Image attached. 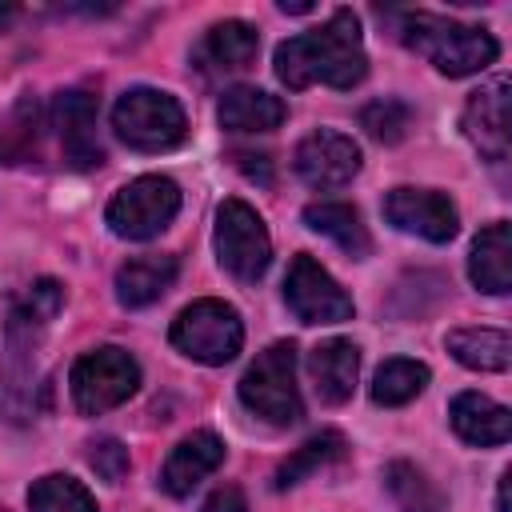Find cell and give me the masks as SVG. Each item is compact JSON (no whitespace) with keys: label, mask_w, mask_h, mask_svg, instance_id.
Listing matches in <instances>:
<instances>
[{"label":"cell","mask_w":512,"mask_h":512,"mask_svg":"<svg viewBox=\"0 0 512 512\" xmlns=\"http://www.w3.org/2000/svg\"><path fill=\"white\" fill-rule=\"evenodd\" d=\"M364 72H368V52L352 8H336L320 28H308L276 44V76L292 92L312 84L352 88L364 80Z\"/></svg>","instance_id":"cell-1"},{"label":"cell","mask_w":512,"mask_h":512,"mask_svg":"<svg viewBox=\"0 0 512 512\" xmlns=\"http://www.w3.org/2000/svg\"><path fill=\"white\" fill-rule=\"evenodd\" d=\"M396 36L412 52L432 60L444 76H476L488 64H496V56H500V44L492 40V32L436 16V12H400Z\"/></svg>","instance_id":"cell-2"},{"label":"cell","mask_w":512,"mask_h":512,"mask_svg":"<svg viewBox=\"0 0 512 512\" xmlns=\"http://www.w3.org/2000/svg\"><path fill=\"white\" fill-rule=\"evenodd\" d=\"M236 392H240V404L252 416H260L264 424H272V428L296 424L304 416V400H300V388H296V344L292 340L268 344L248 364Z\"/></svg>","instance_id":"cell-3"},{"label":"cell","mask_w":512,"mask_h":512,"mask_svg":"<svg viewBox=\"0 0 512 512\" xmlns=\"http://www.w3.org/2000/svg\"><path fill=\"white\" fill-rule=\"evenodd\" d=\"M112 128L136 152H168L188 136V116L172 92L128 88L112 108Z\"/></svg>","instance_id":"cell-4"},{"label":"cell","mask_w":512,"mask_h":512,"mask_svg":"<svg viewBox=\"0 0 512 512\" xmlns=\"http://www.w3.org/2000/svg\"><path fill=\"white\" fill-rule=\"evenodd\" d=\"M68 388H72V404L84 416H104V412L120 408L140 388V364L132 360V352L104 344V348L84 352L72 364Z\"/></svg>","instance_id":"cell-5"},{"label":"cell","mask_w":512,"mask_h":512,"mask_svg":"<svg viewBox=\"0 0 512 512\" xmlns=\"http://www.w3.org/2000/svg\"><path fill=\"white\" fill-rule=\"evenodd\" d=\"M168 336L188 360L220 368V364L236 360V352L244 344V324H240V312L224 300H192L172 320Z\"/></svg>","instance_id":"cell-6"},{"label":"cell","mask_w":512,"mask_h":512,"mask_svg":"<svg viewBox=\"0 0 512 512\" xmlns=\"http://www.w3.org/2000/svg\"><path fill=\"white\" fill-rule=\"evenodd\" d=\"M180 212V188L168 176H136L108 200V228L120 240H152Z\"/></svg>","instance_id":"cell-7"},{"label":"cell","mask_w":512,"mask_h":512,"mask_svg":"<svg viewBox=\"0 0 512 512\" xmlns=\"http://www.w3.org/2000/svg\"><path fill=\"white\" fill-rule=\"evenodd\" d=\"M212 244H216V260L228 276L244 280V284H256L268 264H272V240H268V228L264 220L256 216V208H248L244 200H224L216 208V232H212Z\"/></svg>","instance_id":"cell-8"},{"label":"cell","mask_w":512,"mask_h":512,"mask_svg":"<svg viewBox=\"0 0 512 512\" xmlns=\"http://www.w3.org/2000/svg\"><path fill=\"white\" fill-rule=\"evenodd\" d=\"M284 300L300 324H340V320H352L356 312L352 296L308 252L292 256L288 276H284Z\"/></svg>","instance_id":"cell-9"},{"label":"cell","mask_w":512,"mask_h":512,"mask_svg":"<svg viewBox=\"0 0 512 512\" xmlns=\"http://www.w3.org/2000/svg\"><path fill=\"white\" fill-rule=\"evenodd\" d=\"M292 164H296V176L308 188L332 192V188H344L360 172V144L352 136H344V132L316 128L296 144Z\"/></svg>","instance_id":"cell-10"},{"label":"cell","mask_w":512,"mask_h":512,"mask_svg":"<svg viewBox=\"0 0 512 512\" xmlns=\"http://www.w3.org/2000/svg\"><path fill=\"white\" fill-rule=\"evenodd\" d=\"M384 220L428 244H448L460 228L456 204L432 188H392L384 196Z\"/></svg>","instance_id":"cell-11"},{"label":"cell","mask_w":512,"mask_h":512,"mask_svg":"<svg viewBox=\"0 0 512 512\" xmlns=\"http://www.w3.org/2000/svg\"><path fill=\"white\" fill-rule=\"evenodd\" d=\"M52 124H56L60 152H64L68 168L88 172V168L104 164V148H100V136H96V96L88 88L60 92L56 108H52Z\"/></svg>","instance_id":"cell-12"},{"label":"cell","mask_w":512,"mask_h":512,"mask_svg":"<svg viewBox=\"0 0 512 512\" xmlns=\"http://www.w3.org/2000/svg\"><path fill=\"white\" fill-rule=\"evenodd\" d=\"M508 124H512L508 120V80L496 76V80L480 84L468 96L460 128H464V136L472 140V148L484 160L500 164V160H508V148H512V128Z\"/></svg>","instance_id":"cell-13"},{"label":"cell","mask_w":512,"mask_h":512,"mask_svg":"<svg viewBox=\"0 0 512 512\" xmlns=\"http://www.w3.org/2000/svg\"><path fill=\"white\" fill-rule=\"evenodd\" d=\"M220 464H224V440H220L216 432H192V436H184V440L172 448V456L164 460V468H160V488L180 500V496H188L200 480H208Z\"/></svg>","instance_id":"cell-14"},{"label":"cell","mask_w":512,"mask_h":512,"mask_svg":"<svg viewBox=\"0 0 512 512\" xmlns=\"http://www.w3.org/2000/svg\"><path fill=\"white\" fill-rule=\"evenodd\" d=\"M308 372H312V388L324 404H344L356 392V376H360V348L344 336H332L324 344L312 348L308 356Z\"/></svg>","instance_id":"cell-15"},{"label":"cell","mask_w":512,"mask_h":512,"mask_svg":"<svg viewBox=\"0 0 512 512\" xmlns=\"http://www.w3.org/2000/svg\"><path fill=\"white\" fill-rule=\"evenodd\" d=\"M448 420H452V432L476 448H496V444H508L512 436V412L484 392H460L448 408Z\"/></svg>","instance_id":"cell-16"},{"label":"cell","mask_w":512,"mask_h":512,"mask_svg":"<svg viewBox=\"0 0 512 512\" xmlns=\"http://www.w3.org/2000/svg\"><path fill=\"white\" fill-rule=\"evenodd\" d=\"M216 116H220V128H228V132H272L288 120V104L264 88L236 84L220 96Z\"/></svg>","instance_id":"cell-17"},{"label":"cell","mask_w":512,"mask_h":512,"mask_svg":"<svg viewBox=\"0 0 512 512\" xmlns=\"http://www.w3.org/2000/svg\"><path fill=\"white\" fill-rule=\"evenodd\" d=\"M468 276L488 296H504L512 288V228H508V220L480 228V236L472 240V252H468Z\"/></svg>","instance_id":"cell-18"},{"label":"cell","mask_w":512,"mask_h":512,"mask_svg":"<svg viewBox=\"0 0 512 512\" xmlns=\"http://www.w3.org/2000/svg\"><path fill=\"white\" fill-rule=\"evenodd\" d=\"M180 260L176 256H132L116 268V300L124 308H148L176 284Z\"/></svg>","instance_id":"cell-19"},{"label":"cell","mask_w":512,"mask_h":512,"mask_svg":"<svg viewBox=\"0 0 512 512\" xmlns=\"http://www.w3.org/2000/svg\"><path fill=\"white\" fill-rule=\"evenodd\" d=\"M260 52V32L244 20H220L204 32L200 48H196V60L208 68V72H240L256 60Z\"/></svg>","instance_id":"cell-20"},{"label":"cell","mask_w":512,"mask_h":512,"mask_svg":"<svg viewBox=\"0 0 512 512\" xmlns=\"http://www.w3.org/2000/svg\"><path fill=\"white\" fill-rule=\"evenodd\" d=\"M304 224L328 240H336L352 260H364L372 252V240H368V228L360 224V212L344 200H316L304 208Z\"/></svg>","instance_id":"cell-21"},{"label":"cell","mask_w":512,"mask_h":512,"mask_svg":"<svg viewBox=\"0 0 512 512\" xmlns=\"http://www.w3.org/2000/svg\"><path fill=\"white\" fill-rule=\"evenodd\" d=\"M444 344L472 372H508L512 364V336L504 328H456Z\"/></svg>","instance_id":"cell-22"},{"label":"cell","mask_w":512,"mask_h":512,"mask_svg":"<svg viewBox=\"0 0 512 512\" xmlns=\"http://www.w3.org/2000/svg\"><path fill=\"white\" fill-rule=\"evenodd\" d=\"M348 456V444H344V436L340 432H316V436H308L280 468H276V476H272V484H276V492H284V488H296L300 480H308V476H316V472H324L328 464H340Z\"/></svg>","instance_id":"cell-23"},{"label":"cell","mask_w":512,"mask_h":512,"mask_svg":"<svg viewBox=\"0 0 512 512\" xmlns=\"http://www.w3.org/2000/svg\"><path fill=\"white\" fill-rule=\"evenodd\" d=\"M428 384V368L420 360H408V356H392L376 368L372 376V400L384 404V408H400L408 400H416Z\"/></svg>","instance_id":"cell-24"},{"label":"cell","mask_w":512,"mask_h":512,"mask_svg":"<svg viewBox=\"0 0 512 512\" xmlns=\"http://www.w3.org/2000/svg\"><path fill=\"white\" fill-rule=\"evenodd\" d=\"M384 484L400 512H440L444 508V492L408 460H392L384 468Z\"/></svg>","instance_id":"cell-25"},{"label":"cell","mask_w":512,"mask_h":512,"mask_svg":"<svg viewBox=\"0 0 512 512\" xmlns=\"http://www.w3.org/2000/svg\"><path fill=\"white\" fill-rule=\"evenodd\" d=\"M28 512H96V500L80 480L48 472L28 488Z\"/></svg>","instance_id":"cell-26"},{"label":"cell","mask_w":512,"mask_h":512,"mask_svg":"<svg viewBox=\"0 0 512 512\" xmlns=\"http://www.w3.org/2000/svg\"><path fill=\"white\" fill-rule=\"evenodd\" d=\"M360 128L380 144H400L412 128V108L396 96H380L360 108Z\"/></svg>","instance_id":"cell-27"},{"label":"cell","mask_w":512,"mask_h":512,"mask_svg":"<svg viewBox=\"0 0 512 512\" xmlns=\"http://www.w3.org/2000/svg\"><path fill=\"white\" fill-rule=\"evenodd\" d=\"M60 304H64V288L44 276V280H32V284L16 296L12 312L24 316V320H32V324H48V320L60 312Z\"/></svg>","instance_id":"cell-28"},{"label":"cell","mask_w":512,"mask_h":512,"mask_svg":"<svg viewBox=\"0 0 512 512\" xmlns=\"http://www.w3.org/2000/svg\"><path fill=\"white\" fill-rule=\"evenodd\" d=\"M88 464H92V472H96L100 480L120 484V480L128 476V448H124L120 440H112V436L92 440V444H88Z\"/></svg>","instance_id":"cell-29"},{"label":"cell","mask_w":512,"mask_h":512,"mask_svg":"<svg viewBox=\"0 0 512 512\" xmlns=\"http://www.w3.org/2000/svg\"><path fill=\"white\" fill-rule=\"evenodd\" d=\"M200 512H248V500H244V492H240L236 484H224V488H216V492L204 500Z\"/></svg>","instance_id":"cell-30"},{"label":"cell","mask_w":512,"mask_h":512,"mask_svg":"<svg viewBox=\"0 0 512 512\" xmlns=\"http://www.w3.org/2000/svg\"><path fill=\"white\" fill-rule=\"evenodd\" d=\"M236 164H240V172L248 176V180H260V184H272V168H268V156L260 152H236Z\"/></svg>","instance_id":"cell-31"},{"label":"cell","mask_w":512,"mask_h":512,"mask_svg":"<svg viewBox=\"0 0 512 512\" xmlns=\"http://www.w3.org/2000/svg\"><path fill=\"white\" fill-rule=\"evenodd\" d=\"M508 488H512V472L500 476V488H496V512H512V508H508Z\"/></svg>","instance_id":"cell-32"},{"label":"cell","mask_w":512,"mask_h":512,"mask_svg":"<svg viewBox=\"0 0 512 512\" xmlns=\"http://www.w3.org/2000/svg\"><path fill=\"white\" fill-rule=\"evenodd\" d=\"M280 12H312L308 0H280Z\"/></svg>","instance_id":"cell-33"},{"label":"cell","mask_w":512,"mask_h":512,"mask_svg":"<svg viewBox=\"0 0 512 512\" xmlns=\"http://www.w3.org/2000/svg\"><path fill=\"white\" fill-rule=\"evenodd\" d=\"M12 20H16V8H12V4H0V32H4Z\"/></svg>","instance_id":"cell-34"}]
</instances>
